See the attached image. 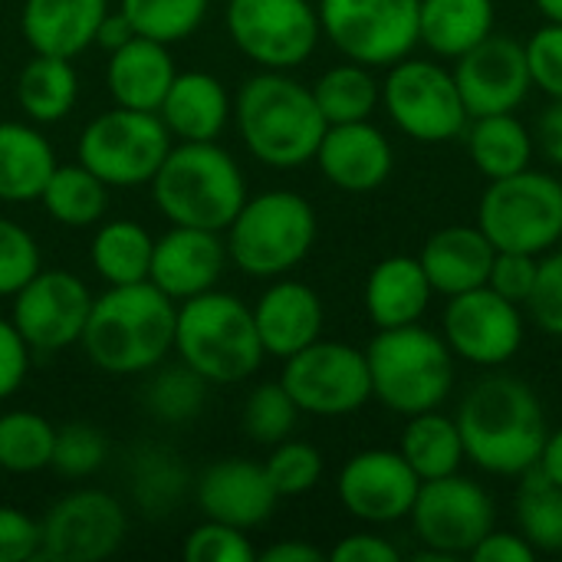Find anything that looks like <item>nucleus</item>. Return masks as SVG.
I'll return each instance as SVG.
<instances>
[{"instance_id": "54", "label": "nucleus", "mask_w": 562, "mask_h": 562, "mask_svg": "<svg viewBox=\"0 0 562 562\" xmlns=\"http://www.w3.org/2000/svg\"><path fill=\"white\" fill-rule=\"evenodd\" d=\"M540 148L562 168V99H553V105L540 115Z\"/></svg>"}, {"instance_id": "6", "label": "nucleus", "mask_w": 562, "mask_h": 562, "mask_svg": "<svg viewBox=\"0 0 562 562\" xmlns=\"http://www.w3.org/2000/svg\"><path fill=\"white\" fill-rule=\"evenodd\" d=\"M372 395L395 415H422L438 408L454 385V352L445 336L408 323L379 329L366 349Z\"/></svg>"}, {"instance_id": "13", "label": "nucleus", "mask_w": 562, "mask_h": 562, "mask_svg": "<svg viewBox=\"0 0 562 562\" xmlns=\"http://www.w3.org/2000/svg\"><path fill=\"white\" fill-rule=\"evenodd\" d=\"M382 102L392 122L418 142L458 138L471 122L454 72L428 59H398L385 76Z\"/></svg>"}, {"instance_id": "2", "label": "nucleus", "mask_w": 562, "mask_h": 562, "mask_svg": "<svg viewBox=\"0 0 562 562\" xmlns=\"http://www.w3.org/2000/svg\"><path fill=\"white\" fill-rule=\"evenodd\" d=\"M175 319L178 303L155 283L109 286L102 296H92L79 346L109 375H142L158 369L175 349Z\"/></svg>"}, {"instance_id": "41", "label": "nucleus", "mask_w": 562, "mask_h": 562, "mask_svg": "<svg viewBox=\"0 0 562 562\" xmlns=\"http://www.w3.org/2000/svg\"><path fill=\"white\" fill-rule=\"evenodd\" d=\"M207 3L211 0H119V10L138 36L171 46L204 23Z\"/></svg>"}, {"instance_id": "49", "label": "nucleus", "mask_w": 562, "mask_h": 562, "mask_svg": "<svg viewBox=\"0 0 562 562\" xmlns=\"http://www.w3.org/2000/svg\"><path fill=\"white\" fill-rule=\"evenodd\" d=\"M537 270H540V257L537 254H517V250H497L487 286L494 293H501L510 303H527L537 283Z\"/></svg>"}, {"instance_id": "23", "label": "nucleus", "mask_w": 562, "mask_h": 562, "mask_svg": "<svg viewBox=\"0 0 562 562\" xmlns=\"http://www.w3.org/2000/svg\"><path fill=\"white\" fill-rule=\"evenodd\" d=\"M263 352L273 359H290L306 349L323 333V300L313 286L300 280H280L260 293L250 306Z\"/></svg>"}, {"instance_id": "1", "label": "nucleus", "mask_w": 562, "mask_h": 562, "mask_svg": "<svg viewBox=\"0 0 562 562\" xmlns=\"http://www.w3.org/2000/svg\"><path fill=\"white\" fill-rule=\"evenodd\" d=\"M464 458L497 477H520L547 445V415L533 389L514 375H487L458 408Z\"/></svg>"}, {"instance_id": "14", "label": "nucleus", "mask_w": 562, "mask_h": 562, "mask_svg": "<svg viewBox=\"0 0 562 562\" xmlns=\"http://www.w3.org/2000/svg\"><path fill=\"white\" fill-rule=\"evenodd\" d=\"M128 533V514L119 497L82 487L59 497L40 520V560H109Z\"/></svg>"}, {"instance_id": "28", "label": "nucleus", "mask_w": 562, "mask_h": 562, "mask_svg": "<svg viewBox=\"0 0 562 562\" xmlns=\"http://www.w3.org/2000/svg\"><path fill=\"white\" fill-rule=\"evenodd\" d=\"M435 290L418 257H385L366 280V313L379 329L418 323Z\"/></svg>"}, {"instance_id": "15", "label": "nucleus", "mask_w": 562, "mask_h": 562, "mask_svg": "<svg viewBox=\"0 0 562 562\" xmlns=\"http://www.w3.org/2000/svg\"><path fill=\"white\" fill-rule=\"evenodd\" d=\"M408 517L425 550L458 560L471 557V550L494 530V501L477 481L448 474L422 481Z\"/></svg>"}, {"instance_id": "52", "label": "nucleus", "mask_w": 562, "mask_h": 562, "mask_svg": "<svg viewBox=\"0 0 562 562\" xmlns=\"http://www.w3.org/2000/svg\"><path fill=\"white\" fill-rule=\"evenodd\" d=\"M333 562H398L402 553L375 533H352L329 550Z\"/></svg>"}, {"instance_id": "20", "label": "nucleus", "mask_w": 562, "mask_h": 562, "mask_svg": "<svg viewBox=\"0 0 562 562\" xmlns=\"http://www.w3.org/2000/svg\"><path fill=\"white\" fill-rule=\"evenodd\" d=\"M194 501L204 520H217L237 530H254L267 524L277 510V491L257 461L224 458L201 471L194 481Z\"/></svg>"}, {"instance_id": "38", "label": "nucleus", "mask_w": 562, "mask_h": 562, "mask_svg": "<svg viewBox=\"0 0 562 562\" xmlns=\"http://www.w3.org/2000/svg\"><path fill=\"white\" fill-rule=\"evenodd\" d=\"M517 494L520 537L537 553H562V487L547 477L540 464L527 468Z\"/></svg>"}, {"instance_id": "43", "label": "nucleus", "mask_w": 562, "mask_h": 562, "mask_svg": "<svg viewBox=\"0 0 562 562\" xmlns=\"http://www.w3.org/2000/svg\"><path fill=\"white\" fill-rule=\"evenodd\" d=\"M109 458V441L105 435L89 425V422H72L56 428V445H53V471H59L69 481H86L92 477Z\"/></svg>"}, {"instance_id": "4", "label": "nucleus", "mask_w": 562, "mask_h": 562, "mask_svg": "<svg viewBox=\"0 0 562 562\" xmlns=\"http://www.w3.org/2000/svg\"><path fill=\"white\" fill-rule=\"evenodd\" d=\"M151 201L168 224L227 231L247 201L240 165L217 142H178L155 171Z\"/></svg>"}, {"instance_id": "12", "label": "nucleus", "mask_w": 562, "mask_h": 562, "mask_svg": "<svg viewBox=\"0 0 562 562\" xmlns=\"http://www.w3.org/2000/svg\"><path fill=\"white\" fill-rule=\"evenodd\" d=\"M231 43L260 69H296L323 36L319 13L310 0H227Z\"/></svg>"}, {"instance_id": "44", "label": "nucleus", "mask_w": 562, "mask_h": 562, "mask_svg": "<svg viewBox=\"0 0 562 562\" xmlns=\"http://www.w3.org/2000/svg\"><path fill=\"white\" fill-rule=\"evenodd\" d=\"M263 471L277 491V497H300L310 494L323 477V454L306 441H280L273 445L270 458L263 461Z\"/></svg>"}, {"instance_id": "36", "label": "nucleus", "mask_w": 562, "mask_h": 562, "mask_svg": "<svg viewBox=\"0 0 562 562\" xmlns=\"http://www.w3.org/2000/svg\"><path fill=\"white\" fill-rule=\"evenodd\" d=\"M191 481L181 461L165 448H138L128 461V491L145 517H171L184 501Z\"/></svg>"}, {"instance_id": "45", "label": "nucleus", "mask_w": 562, "mask_h": 562, "mask_svg": "<svg viewBox=\"0 0 562 562\" xmlns=\"http://www.w3.org/2000/svg\"><path fill=\"white\" fill-rule=\"evenodd\" d=\"M188 562H254L257 550L247 537V530L217 524V520H204L198 524L181 547Z\"/></svg>"}, {"instance_id": "31", "label": "nucleus", "mask_w": 562, "mask_h": 562, "mask_svg": "<svg viewBox=\"0 0 562 562\" xmlns=\"http://www.w3.org/2000/svg\"><path fill=\"white\" fill-rule=\"evenodd\" d=\"M79 99V76L72 59L33 53L16 76V102L33 125L63 122Z\"/></svg>"}, {"instance_id": "26", "label": "nucleus", "mask_w": 562, "mask_h": 562, "mask_svg": "<svg viewBox=\"0 0 562 562\" xmlns=\"http://www.w3.org/2000/svg\"><path fill=\"white\" fill-rule=\"evenodd\" d=\"M158 119L178 142H217L231 119V95L211 72H175L158 105Z\"/></svg>"}, {"instance_id": "55", "label": "nucleus", "mask_w": 562, "mask_h": 562, "mask_svg": "<svg viewBox=\"0 0 562 562\" xmlns=\"http://www.w3.org/2000/svg\"><path fill=\"white\" fill-rule=\"evenodd\" d=\"M132 36H135V30H132V23L125 20V13H122V10H109V13L102 16V23H99L95 46H102V49L112 53V49L125 46Z\"/></svg>"}, {"instance_id": "30", "label": "nucleus", "mask_w": 562, "mask_h": 562, "mask_svg": "<svg viewBox=\"0 0 562 562\" xmlns=\"http://www.w3.org/2000/svg\"><path fill=\"white\" fill-rule=\"evenodd\" d=\"M494 33V0H422L418 40L448 59H458Z\"/></svg>"}, {"instance_id": "46", "label": "nucleus", "mask_w": 562, "mask_h": 562, "mask_svg": "<svg viewBox=\"0 0 562 562\" xmlns=\"http://www.w3.org/2000/svg\"><path fill=\"white\" fill-rule=\"evenodd\" d=\"M40 267L36 237L23 224L0 217V300L13 296Z\"/></svg>"}, {"instance_id": "9", "label": "nucleus", "mask_w": 562, "mask_h": 562, "mask_svg": "<svg viewBox=\"0 0 562 562\" xmlns=\"http://www.w3.org/2000/svg\"><path fill=\"white\" fill-rule=\"evenodd\" d=\"M171 145L158 112L115 105L82 128L79 161L109 188H138L155 178Z\"/></svg>"}, {"instance_id": "33", "label": "nucleus", "mask_w": 562, "mask_h": 562, "mask_svg": "<svg viewBox=\"0 0 562 562\" xmlns=\"http://www.w3.org/2000/svg\"><path fill=\"white\" fill-rule=\"evenodd\" d=\"M155 237L135 221H105L95 224V237L89 247V263L109 286L145 283L151 270Z\"/></svg>"}, {"instance_id": "32", "label": "nucleus", "mask_w": 562, "mask_h": 562, "mask_svg": "<svg viewBox=\"0 0 562 562\" xmlns=\"http://www.w3.org/2000/svg\"><path fill=\"white\" fill-rule=\"evenodd\" d=\"M468 151H471L474 168L484 178L497 181V178H510L530 168L533 138L514 112L477 115L468 128Z\"/></svg>"}, {"instance_id": "29", "label": "nucleus", "mask_w": 562, "mask_h": 562, "mask_svg": "<svg viewBox=\"0 0 562 562\" xmlns=\"http://www.w3.org/2000/svg\"><path fill=\"white\" fill-rule=\"evenodd\" d=\"M56 151L33 122H0V201L30 204L40 201L53 168Z\"/></svg>"}, {"instance_id": "37", "label": "nucleus", "mask_w": 562, "mask_h": 562, "mask_svg": "<svg viewBox=\"0 0 562 562\" xmlns=\"http://www.w3.org/2000/svg\"><path fill=\"white\" fill-rule=\"evenodd\" d=\"M313 99L326 119V125H342V122H362L375 112L382 89L375 82V76L369 72V66L362 63H342L326 69L316 86H313Z\"/></svg>"}, {"instance_id": "59", "label": "nucleus", "mask_w": 562, "mask_h": 562, "mask_svg": "<svg viewBox=\"0 0 562 562\" xmlns=\"http://www.w3.org/2000/svg\"><path fill=\"white\" fill-rule=\"evenodd\" d=\"M0 474H3V471H0Z\"/></svg>"}, {"instance_id": "57", "label": "nucleus", "mask_w": 562, "mask_h": 562, "mask_svg": "<svg viewBox=\"0 0 562 562\" xmlns=\"http://www.w3.org/2000/svg\"><path fill=\"white\" fill-rule=\"evenodd\" d=\"M537 464L547 471V477H550L553 484H560L562 487V428H557L553 435H547V445H543V454H540Z\"/></svg>"}, {"instance_id": "16", "label": "nucleus", "mask_w": 562, "mask_h": 562, "mask_svg": "<svg viewBox=\"0 0 562 562\" xmlns=\"http://www.w3.org/2000/svg\"><path fill=\"white\" fill-rule=\"evenodd\" d=\"M10 323L33 352H63L82 339L92 293L69 270H36L13 296Z\"/></svg>"}, {"instance_id": "47", "label": "nucleus", "mask_w": 562, "mask_h": 562, "mask_svg": "<svg viewBox=\"0 0 562 562\" xmlns=\"http://www.w3.org/2000/svg\"><path fill=\"white\" fill-rule=\"evenodd\" d=\"M527 66L533 86H540L550 99H562V23L540 26L527 43Z\"/></svg>"}, {"instance_id": "5", "label": "nucleus", "mask_w": 562, "mask_h": 562, "mask_svg": "<svg viewBox=\"0 0 562 562\" xmlns=\"http://www.w3.org/2000/svg\"><path fill=\"white\" fill-rule=\"evenodd\" d=\"M175 352L207 385L247 382L267 356L257 336L254 310L221 290L178 303Z\"/></svg>"}, {"instance_id": "53", "label": "nucleus", "mask_w": 562, "mask_h": 562, "mask_svg": "<svg viewBox=\"0 0 562 562\" xmlns=\"http://www.w3.org/2000/svg\"><path fill=\"white\" fill-rule=\"evenodd\" d=\"M537 550L524 540V537H514V533H497L491 530L474 550H471V560L474 562H533Z\"/></svg>"}, {"instance_id": "22", "label": "nucleus", "mask_w": 562, "mask_h": 562, "mask_svg": "<svg viewBox=\"0 0 562 562\" xmlns=\"http://www.w3.org/2000/svg\"><path fill=\"white\" fill-rule=\"evenodd\" d=\"M316 165L342 191H372L379 188L395 165L389 138L369 122H342L326 125V135L316 148Z\"/></svg>"}, {"instance_id": "35", "label": "nucleus", "mask_w": 562, "mask_h": 562, "mask_svg": "<svg viewBox=\"0 0 562 562\" xmlns=\"http://www.w3.org/2000/svg\"><path fill=\"white\" fill-rule=\"evenodd\" d=\"M398 451L422 481L458 474L464 461V441H461L458 422L441 415L438 408L408 418Z\"/></svg>"}, {"instance_id": "56", "label": "nucleus", "mask_w": 562, "mask_h": 562, "mask_svg": "<svg viewBox=\"0 0 562 562\" xmlns=\"http://www.w3.org/2000/svg\"><path fill=\"white\" fill-rule=\"evenodd\" d=\"M263 562H323L326 553L316 550L313 543H303V540H283V543H273L260 553Z\"/></svg>"}, {"instance_id": "24", "label": "nucleus", "mask_w": 562, "mask_h": 562, "mask_svg": "<svg viewBox=\"0 0 562 562\" xmlns=\"http://www.w3.org/2000/svg\"><path fill=\"white\" fill-rule=\"evenodd\" d=\"M109 0H23L20 30L33 53L76 59L95 46Z\"/></svg>"}, {"instance_id": "34", "label": "nucleus", "mask_w": 562, "mask_h": 562, "mask_svg": "<svg viewBox=\"0 0 562 562\" xmlns=\"http://www.w3.org/2000/svg\"><path fill=\"white\" fill-rule=\"evenodd\" d=\"M109 191L112 188L99 175H92L82 161H72L53 168L40 204L63 227H95L109 211Z\"/></svg>"}, {"instance_id": "17", "label": "nucleus", "mask_w": 562, "mask_h": 562, "mask_svg": "<svg viewBox=\"0 0 562 562\" xmlns=\"http://www.w3.org/2000/svg\"><path fill=\"white\" fill-rule=\"evenodd\" d=\"M441 326H445L448 349L458 359L484 369H497L510 362L524 342V319L517 303L504 300L491 286L448 296Z\"/></svg>"}, {"instance_id": "40", "label": "nucleus", "mask_w": 562, "mask_h": 562, "mask_svg": "<svg viewBox=\"0 0 562 562\" xmlns=\"http://www.w3.org/2000/svg\"><path fill=\"white\" fill-rule=\"evenodd\" d=\"M145 412L155 418V422H165V425H188L191 418L201 415L204 408V398H207V382L188 369L184 362L181 366H171V369H161L148 379L145 385Z\"/></svg>"}, {"instance_id": "21", "label": "nucleus", "mask_w": 562, "mask_h": 562, "mask_svg": "<svg viewBox=\"0 0 562 562\" xmlns=\"http://www.w3.org/2000/svg\"><path fill=\"white\" fill-rule=\"evenodd\" d=\"M224 263L227 244L221 240V231L171 224V231L155 240L148 283H155L175 303H184L198 293L214 290Z\"/></svg>"}, {"instance_id": "18", "label": "nucleus", "mask_w": 562, "mask_h": 562, "mask_svg": "<svg viewBox=\"0 0 562 562\" xmlns=\"http://www.w3.org/2000/svg\"><path fill=\"white\" fill-rule=\"evenodd\" d=\"M422 477L402 458V451H359L339 471L336 491L342 507L362 524H395L415 507Z\"/></svg>"}, {"instance_id": "39", "label": "nucleus", "mask_w": 562, "mask_h": 562, "mask_svg": "<svg viewBox=\"0 0 562 562\" xmlns=\"http://www.w3.org/2000/svg\"><path fill=\"white\" fill-rule=\"evenodd\" d=\"M56 428L36 412H3L0 415V471L3 474H36L53 464Z\"/></svg>"}, {"instance_id": "42", "label": "nucleus", "mask_w": 562, "mask_h": 562, "mask_svg": "<svg viewBox=\"0 0 562 562\" xmlns=\"http://www.w3.org/2000/svg\"><path fill=\"white\" fill-rule=\"evenodd\" d=\"M296 418H300V408L283 389V382H263L244 402V431L254 445H263V448L286 441L296 428Z\"/></svg>"}, {"instance_id": "11", "label": "nucleus", "mask_w": 562, "mask_h": 562, "mask_svg": "<svg viewBox=\"0 0 562 562\" xmlns=\"http://www.w3.org/2000/svg\"><path fill=\"white\" fill-rule=\"evenodd\" d=\"M283 389L303 415L342 418L372 398V375L366 352L349 342L316 339L283 359Z\"/></svg>"}, {"instance_id": "58", "label": "nucleus", "mask_w": 562, "mask_h": 562, "mask_svg": "<svg viewBox=\"0 0 562 562\" xmlns=\"http://www.w3.org/2000/svg\"><path fill=\"white\" fill-rule=\"evenodd\" d=\"M537 7L543 10V16H547V20L562 23V0H537Z\"/></svg>"}, {"instance_id": "10", "label": "nucleus", "mask_w": 562, "mask_h": 562, "mask_svg": "<svg viewBox=\"0 0 562 562\" xmlns=\"http://www.w3.org/2000/svg\"><path fill=\"white\" fill-rule=\"evenodd\" d=\"M422 0H319V30L352 63L395 66L418 40Z\"/></svg>"}, {"instance_id": "3", "label": "nucleus", "mask_w": 562, "mask_h": 562, "mask_svg": "<svg viewBox=\"0 0 562 562\" xmlns=\"http://www.w3.org/2000/svg\"><path fill=\"white\" fill-rule=\"evenodd\" d=\"M237 132L257 161L286 171L316 158L326 119L310 86L283 69H263L237 92Z\"/></svg>"}, {"instance_id": "7", "label": "nucleus", "mask_w": 562, "mask_h": 562, "mask_svg": "<svg viewBox=\"0 0 562 562\" xmlns=\"http://www.w3.org/2000/svg\"><path fill=\"white\" fill-rule=\"evenodd\" d=\"M227 260L257 280L300 267L316 244V211L296 191H263L244 201L227 227Z\"/></svg>"}, {"instance_id": "51", "label": "nucleus", "mask_w": 562, "mask_h": 562, "mask_svg": "<svg viewBox=\"0 0 562 562\" xmlns=\"http://www.w3.org/2000/svg\"><path fill=\"white\" fill-rule=\"evenodd\" d=\"M30 346L20 336V329L0 316V402L16 395L26 372H30Z\"/></svg>"}, {"instance_id": "8", "label": "nucleus", "mask_w": 562, "mask_h": 562, "mask_svg": "<svg viewBox=\"0 0 562 562\" xmlns=\"http://www.w3.org/2000/svg\"><path fill=\"white\" fill-rule=\"evenodd\" d=\"M477 227L497 250L547 254L562 240V181L524 168L491 181L477 207Z\"/></svg>"}, {"instance_id": "25", "label": "nucleus", "mask_w": 562, "mask_h": 562, "mask_svg": "<svg viewBox=\"0 0 562 562\" xmlns=\"http://www.w3.org/2000/svg\"><path fill=\"white\" fill-rule=\"evenodd\" d=\"M175 59L168 53V43L132 36L125 46L109 53L105 63V86L115 105L158 112L171 79H175Z\"/></svg>"}, {"instance_id": "48", "label": "nucleus", "mask_w": 562, "mask_h": 562, "mask_svg": "<svg viewBox=\"0 0 562 562\" xmlns=\"http://www.w3.org/2000/svg\"><path fill=\"white\" fill-rule=\"evenodd\" d=\"M527 306L543 333L562 339V250L540 260L537 283H533Z\"/></svg>"}, {"instance_id": "27", "label": "nucleus", "mask_w": 562, "mask_h": 562, "mask_svg": "<svg viewBox=\"0 0 562 562\" xmlns=\"http://www.w3.org/2000/svg\"><path fill=\"white\" fill-rule=\"evenodd\" d=\"M497 247L481 227H445L428 237L422 250V267L428 283L441 296H458L477 286H487Z\"/></svg>"}, {"instance_id": "50", "label": "nucleus", "mask_w": 562, "mask_h": 562, "mask_svg": "<svg viewBox=\"0 0 562 562\" xmlns=\"http://www.w3.org/2000/svg\"><path fill=\"white\" fill-rule=\"evenodd\" d=\"M40 560V520L0 504V562Z\"/></svg>"}, {"instance_id": "19", "label": "nucleus", "mask_w": 562, "mask_h": 562, "mask_svg": "<svg viewBox=\"0 0 562 562\" xmlns=\"http://www.w3.org/2000/svg\"><path fill=\"white\" fill-rule=\"evenodd\" d=\"M454 82L471 119L514 112L533 86L524 43L497 33L484 36L477 46L458 56Z\"/></svg>"}]
</instances>
